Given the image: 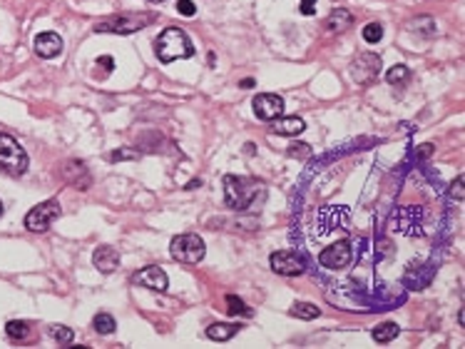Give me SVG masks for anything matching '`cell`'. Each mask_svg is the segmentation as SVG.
<instances>
[{
	"label": "cell",
	"mask_w": 465,
	"mask_h": 349,
	"mask_svg": "<svg viewBox=\"0 0 465 349\" xmlns=\"http://www.w3.org/2000/svg\"><path fill=\"white\" fill-rule=\"evenodd\" d=\"M269 264L276 275H284V277H299L307 272V257L301 255V252L294 250H279L274 252L272 257H269Z\"/></svg>",
	"instance_id": "obj_6"
},
{
	"label": "cell",
	"mask_w": 465,
	"mask_h": 349,
	"mask_svg": "<svg viewBox=\"0 0 465 349\" xmlns=\"http://www.w3.org/2000/svg\"><path fill=\"white\" fill-rule=\"evenodd\" d=\"M132 285L135 287H147V290H154V292H167L170 287V280H167V272L157 264H149V267L137 269L132 275Z\"/></svg>",
	"instance_id": "obj_11"
},
{
	"label": "cell",
	"mask_w": 465,
	"mask_h": 349,
	"mask_svg": "<svg viewBox=\"0 0 465 349\" xmlns=\"http://www.w3.org/2000/svg\"><path fill=\"white\" fill-rule=\"evenodd\" d=\"M251 108H254V115L259 120L272 122L274 117H279V115L284 113V98H281V95H274V92H261V95L254 98Z\"/></svg>",
	"instance_id": "obj_12"
},
{
	"label": "cell",
	"mask_w": 465,
	"mask_h": 349,
	"mask_svg": "<svg viewBox=\"0 0 465 349\" xmlns=\"http://www.w3.org/2000/svg\"><path fill=\"white\" fill-rule=\"evenodd\" d=\"M97 65H103L105 70H108V73H112V68H115V60L110 55H100L97 57Z\"/></svg>",
	"instance_id": "obj_32"
},
{
	"label": "cell",
	"mask_w": 465,
	"mask_h": 349,
	"mask_svg": "<svg viewBox=\"0 0 465 349\" xmlns=\"http://www.w3.org/2000/svg\"><path fill=\"white\" fill-rule=\"evenodd\" d=\"M154 13H122V15L108 17L103 23L95 25V33H117V35H127V33H137V30L147 28L154 20Z\"/></svg>",
	"instance_id": "obj_4"
},
{
	"label": "cell",
	"mask_w": 465,
	"mask_h": 349,
	"mask_svg": "<svg viewBox=\"0 0 465 349\" xmlns=\"http://www.w3.org/2000/svg\"><path fill=\"white\" fill-rule=\"evenodd\" d=\"M154 52H157L159 63H175V60H182V57H192L194 55V45L189 41V35L182 28H167L157 35L154 41Z\"/></svg>",
	"instance_id": "obj_2"
},
{
	"label": "cell",
	"mask_w": 465,
	"mask_h": 349,
	"mask_svg": "<svg viewBox=\"0 0 465 349\" xmlns=\"http://www.w3.org/2000/svg\"><path fill=\"white\" fill-rule=\"evenodd\" d=\"M448 197H450V200H455V202H463L465 200V178H463V175H458V178L450 183Z\"/></svg>",
	"instance_id": "obj_26"
},
{
	"label": "cell",
	"mask_w": 465,
	"mask_h": 349,
	"mask_svg": "<svg viewBox=\"0 0 465 349\" xmlns=\"http://www.w3.org/2000/svg\"><path fill=\"white\" fill-rule=\"evenodd\" d=\"M361 35L366 43H381V38H383V28H381V23H369L366 28H363Z\"/></svg>",
	"instance_id": "obj_27"
},
{
	"label": "cell",
	"mask_w": 465,
	"mask_h": 349,
	"mask_svg": "<svg viewBox=\"0 0 465 349\" xmlns=\"http://www.w3.org/2000/svg\"><path fill=\"white\" fill-rule=\"evenodd\" d=\"M140 157V152H135V150H115L112 155H110V160L112 162H119V160H137Z\"/></svg>",
	"instance_id": "obj_28"
},
{
	"label": "cell",
	"mask_w": 465,
	"mask_h": 349,
	"mask_svg": "<svg viewBox=\"0 0 465 349\" xmlns=\"http://www.w3.org/2000/svg\"><path fill=\"white\" fill-rule=\"evenodd\" d=\"M224 200L227 207L237 212H244L267 200V185L256 178H237V175H224Z\"/></svg>",
	"instance_id": "obj_1"
},
{
	"label": "cell",
	"mask_w": 465,
	"mask_h": 349,
	"mask_svg": "<svg viewBox=\"0 0 465 349\" xmlns=\"http://www.w3.org/2000/svg\"><path fill=\"white\" fill-rule=\"evenodd\" d=\"M239 329H242V325H237V322H216V325L207 327V337L214 339V342H227Z\"/></svg>",
	"instance_id": "obj_18"
},
{
	"label": "cell",
	"mask_w": 465,
	"mask_h": 349,
	"mask_svg": "<svg viewBox=\"0 0 465 349\" xmlns=\"http://www.w3.org/2000/svg\"><path fill=\"white\" fill-rule=\"evenodd\" d=\"M28 170V152L13 135L0 132V172L10 178H20Z\"/></svg>",
	"instance_id": "obj_3"
},
{
	"label": "cell",
	"mask_w": 465,
	"mask_h": 349,
	"mask_svg": "<svg viewBox=\"0 0 465 349\" xmlns=\"http://www.w3.org/2000/svg\"><path fill=\"white\" fill-rule=\"evenodd\" d=\"M239 87H254V80H251V78H249V80H242V83H239Z\"/></svg>",
	"instance_id": "obj_33"
},
{
	"label": "cell",
	"mask_w": 465,
	"mask_h": 349,
	"mask_svg": "<svg viewBox=\"0 0 465 349\" xmlns=\"http://www.w3.org/2000/svg\"><path fill=\"white\" fill-rule=\"evenodd\" d=\"M147 3H165V0H147Z\"/></svg>",
	"instance_id": "obj_36"
},
{
	"label": "cell",
	"mask_w": 465,
	"mask_h": 349,
	"mask_svg": "<svg viewBox=\"0 0 465 349\" xmlns=\"http://www.w3.org/2000/svg\"><path fill=\"white\" fill-rule=\"evenodd\" d=\"M177 13L184 17H192L194 13H197V6H194L192 0H179V3H177Z\"/></svg>",
	"instance_id": "obj_29"
},
{
	"label": "cell",
	"mask_w": 465,
	"mask_h": 349,
	"mask_svg": "<svg viewBox=\"0 0 465 349\" xmlns=\"http://www.w3.org/2000/svg\"><path fill=\"white\" fill-rule=\"evenodd\" d=\"M391 227L403 232V235L418 237L423 235V210L418 205L413 207H398L396 215L391 218Z\"/></svg>",
	"instance_id": "obj_10"
},
{
	"label": "cell",
	"mask_w": 465,
	"mask_h": 349,
	"mask_svg": "<svg viewBox=\"0 0 465 349\" xmlns=\"http://www.w3.org/2000/svg\"><path fill=\"white\" fill-rule=\"evenodd\" d=\"M170 252L179 264H197L205 257V240L194 232H184L170 242Z\"/></svg>",
	"instance_id": "obj_5"
},
{
	"label": "cell",
	"mask_w": 465,
	"mask_h": 349,
	"mask_svg": "<svg viewBox=\"0 0 465 349\" xmlns=\"http://www.w3.org/2000/svg\"><path fill=\"white\" fill-rule=\"evenodd\" d=\"M60 218V202L57 200H45L35 205L33 210L25 215V227L30 232H45L55 220Z\"/></svg>",
	"instance_id": "obj_7"
},
{
	"label": "cell",
	"mask_w": 465,
	"mask_h": 349,
	"mask_svg": "<svg viewBox=\"0 0 465 349\" xmlns=\"http://www.w3.org/2000/svg\"><path fill=\"white\" fill-rule=\"evenodd\" d=\"M411 80V70L406 68V65H393L391 70L386 73V83L388 85H406V83Z\"/></svg>",
	"instance_id": "obj_24"
},
{
	"label": "cell",
	"mask_w": 465,
	"mask_h": 349,
	"mask_svg": "<svg viewBox=\"0 0 465 349\" xmlns=\"http://www.w3.org/2000/svg\"><path fill=\"white\" fill-rule=\"evenodd\" d=\"M63 175H65V180H68V183L73 185V187H78V190H87L92 185L90 172H87V167L82 165L80 160H70L68 165H65Z\"/></svg>",
	"instance_id": "obj_16"
},
{
	"label": "cell",
	"mask_w": 465,
	"mask_h": 349,
	"mask_svg": "<svg viewBox=\"0 0 465 349\" xmlns=\"http://www.w3.org/2000/svg\"><path fill=\"white\" fill-rule=\"evenodd\" d=\"M47 334H50V337L55 339L57 344H63V347H68V344L75 339V332L70 329V327H65V325H50V327H47Z\"/></svg>",
	"instance_id": "obj_23"
},
{
	"label": "cell",
	"mask_w": 465,
	"mask_h": 349,
	"mask_svg": "<svg viewBox=\"0 0 465 349\" xmlns=\"http://www.w3.org/2000/svg\"><path fill=\"white\" fill-rule=\"evenodd\" d=\"M289 315L296 317V320H316V317H321V309L311 302H294L289 309Z\"/></svg>",
	"instance_id": "obj_20"
},
{
	"label": "cell",
	"mask_w": 465,
	"mask_h": 349,
	"mask_svg": "<svg viewBox=\"0 0 465 349\" xmlns=\"http://www.w3.org/2000/svg\"><path fill=\"white\" fill-rule=\"evenodd\" d=\"M458 325H460V327L465 325V312H463V309H460V312H458Z\"/></svg>",
	"instance_id": "obj_34"
},
{
	"label": "cell",
	"mask_w": 465,
	"mask_h": 349,
	"mask_svg": "<svg viewBox=\"0 0 465 349\" xmlns=\"http://www.w3.org/2000/svg\"><path fill=\"white\" fill-rule=\"evenodd\" d=\"M199 187V180H192V183L187 185V190H197Z\"/></svg>",
	"instance_id": "obj_35"
},
{
	"label": "cell",
	"mask_w": 465,
	"mask_h": 349,
	"mask_svg": "<svg viewBox=\"0 0 465 349\" xmlns=\"http://www.w3.org/2000/svg\"><path fill=\"white\" fill-rule=\"evenodd\" d=\"M227 312L237 317H251V309L246 307V302H242L237 294H227Z\"/></svg>",
	"instance_id": "obj_25"
},
{
	"label": "cell",
	"mask_w": 465,
	"mask_h": 349,
	"mask_svg": "<svg viewBox=\"0 0 465 349\" xmlns=\"http://www.w3.org/2000/svg\"><path fill=\"white\" fill-rule=\"evenodd\" d=\"M351 23H353V15L346 10V8H334V10L329 13V17L323 20V30H326L329 35H336V33H341V30H346Z\"/></svg>",
	"instance_id": "obj_17"
},
{
	"label": "cell",
	"mask_w": 465,
	"mask_h": 349,
	"mask_svg": "<svg viewBox=\"0 0 465 349\" xmlns=\"http://www.w3.org/2000/svg\"><path fill=\"white\" fill-rule=\"evenodd\" d=\"M6 334L13 339V342H20V339H28L30 337V325L23 320H13L6 325Z\"/></svg>",
	"instance_id": "obj_22"
},
{
	"label": "cell",
	"mask_w": 465,
	"mask_h": 349,
	"mask_svg": "<svg viewBox=\"0 0 465 349\" xmlns=\"http://www.w3.org/2000/svg\"><path fill=\"white\" fill-rule=\"evenodd\" d=\"M353 259H356V255H353V247L348 240L334 242V245L326 247V250L318 255V264L326 269H346L353 264Z\"/></svg>",
	"instance_id": "obj_8"
},
{
	"label": "cell",
	"mask_w": 465,
	"mask_h": 349,
	"mask_svg": "<svg viewBox=\"0 0 465 349\" xmlns=\"http://www.w3.org/2000/svg\"><path fill=\"white\" fill-rule=\"evenodd\" d=\"M401 334V327L396 322H381L378 327H374V339L378 344H388Z\"/></svg>",
	"instance_id": "obj_19"
},
{
	"label": "cell",
	"mask_w": 465,
	"mask_h": 349,
	"mask_svg": "<svg viewBox=\"0 0 465 349\" xmlns=\"http://www.w3.org/2000/svg\"><path fill=\"white\" fill-rule=\"evenodd\" d=\"M381 68H383V63H381V57L376 55V52H369V50L358 52L351 63V78L358 85H369V83H374L381 75Z\"/></svg>",
	"instance_id": "obj_9"
},
{
	"label": "cell",
	"mask_w": 465,
	"mask_h": 349,
	"mask_svg": "<svg viewBox=\"0 0 465 349\" xmlns=\"http://www.w3.org/2000/svg\"><path fill=\"white\" fill-rule=\"evenodd\" d=\"M289 155H291V157H309V155H311V150H309V145L296 143V145H291Z\"/></svg>",
	"instance_id": "obj_30"
},
{
	"label": "cell",
	"mask_w": 465,
	"mask_h": 349,
	"mask_svg": "<svg viewBox=\"0 0 465 349\" xmlns=\"http://www.w3.org/2000/svg\"><path fill=\"white\" fill-rule=\"evenodd\" d=\"M33 48L40 57L50 60V57H57L60 52H63V38H60L57 33H52V30H45V33L35 35Z\"/></svg>",
	"instance_id": "obj_13"
},
{
	"label": "cell",
	"mask_w": 465,
	"mask_h": 349,
	"mask_svg": "<svg viewBox=\"0 0 465 349\" xmlns=\"http://www.w3.org/2000/svg\"><path fill=\"white\" fill-rule=\"evenodd\" d=\"M92 327H95L97 334H103V337H108V334L115 332V327H117V322H115L112 315H108V312H97L95 320H92Z\"/></svg>",
	"instance_id": "obj_21"
},
{
	"label": "cell",
	"mask_w": 465,
	"mask_h": 349,
	"mask_svg": "<svg viewBox=\"0 0 465 349\" xmlns=\"http://www.w3.org/2000/svg\"><path fill=\"white\" fill-rule=\"evenodd\" d=\"M92 264H95L103 275H110L119 267V252L112 245H100L92 255Z\"/></svg>",
	"instance_id": "obj_14"
},
{
	"label": "cell",
	"mask_w": 465,
	"mask_h": 349,
	"mask_svg": "<svg viewBox=\"0 0 465 349\" xmlns=\"http://www.w3.org/2000/svg\"><path fill=\"white\" fill-rule=\"evenodd\" d=\"M0 215H3V202H0Z\"/></svg>",
	"instance_id": "obj_37"
},
{
	"label": "cell",
	"mask_w": 465,
	"mask_h": 349,
	"mask_svg": "<svg viewBox=\"0 0 465 349\" xmlns=\"http://www.w3.org/2000/svg\"><path fill=\"white\" fill-rule=\"evenodd\" d=\"M269 130L274 132V135H281V138H296V135H301V132L307 130V122L301 120V117H274L272 120V127Z\"/></svg>",
	"instance_id": "obj_15"
},
{
	"label": "cell",
	"mask_w": 465,
	"mask_h": 349,
	"mask_svg": "<svg viewBox=\"0 0 465 349\" xmlns=\"http://www.w3.org/2000/svg\"><path fill=\"white\" fill-rule=\"evenodd\" d=\"M304 15H313L316 13V0H301V8H299Z\"/></svg>",
	"instance_id": "obj_31"
}]
</instances>
